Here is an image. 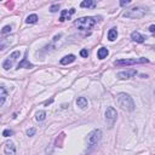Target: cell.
Wrapping results in <instances>:
<instances>
[{"mask_svg": "<svg viewBox=\"0 0 155 155\" xmlns=\"http://www.w3.org/2000/svg\"><path fill=\"white\" fill-rule=\"evenodd\" d=\"M131 1H130V0H126V1H125V0H122V1H120V5L121 6H126V5H129Z\"/></svg>", "mask_w": 155, "mask_h": 155, "instance_id": "cell-26", "label": "cell"}, {"mask_svg": "<svg viewBox=\"0 0 155 155\" xmlns=\"http://www.w3.org/2000/svg\"><path fill=\"white\" fill-rule=\"evenodd\" d=\"M80 55L83 56V57H87V56H88V51L85 50V49H84V50H81V51H80Z\"/></svg>", "mask_w": 155, "mask_h": 155, "instance_id": "cell-25", "label": "cell"}, {"mask_svg": "<svg viewBox=\"0 0 155 155\" xmlns=\"http://www.w3.org/2000/svg\"><path fill=\"white\" fill-rule=\"evenodd\" d=\"M76 104H78V107H80V108H86V107H87V99H86L85 97H79V98L76 99Z\"/></svg>", "mask_w": 155, "mask_h": 155, "instance_id": "cell-18", "label": "cell"}, {"mask_svg": "<svg viewBox=\"0 0 155 155\" xmlns=\"http://www.w3.org/2000/svg\"><path fill=\"white\" fill-rule=\"evenodd\" d=\"M45 117H46V113L45 112H38L36 113V120L38 121H42V120H45Z\"/></svg>", "mask_w": 155, "mask_h": 155, "instance_id": "cell-20", "label": "cell"}, {"mask_svg": "<svg viewBox=\"0 0 155 155\" xmlns=\"http://www.w3.org/2000/svg\"><path fill=\"white\" fill-rule=\"evenodd\" d=\"M148 58H129V60H117L114 62L115 65L117 67H122V65H131V64H137V63H148Z\"/></svg>", "mask_w": 155, "mask_h": 155, "instance_id": "cell-3", "label": "cell"}, {"mask_svg": "<svg viewBox=\"0 0 155 155\" xmlns=\"http://www.w3.org/2000/svg\"><path fill=\"white\" fill-rule=\"evenodd\" d=\"M19 51H15V52H12L9 57L6 58V60L4 61V63H3V68L5 69V70H7V69H10V68H12V65H13V63L16 62V60L19 57Z\"/></svg>", "mask_w": 155, "mask_h": 155, "instance_id": "cell-6", "label": "cell"}, {"mask_svg": "<svg viewBox=\"0 0 155 155\" xmlns=\"http://www.w3.org/2000/svg\"><path fill=\"white\" fill-rule=\"evenodd\" d=\"M28 68V69H31V68H33V64L32 63H29L28 61H27V57H24L23 60H22V62H19L18 63V65H17V68L19 69V68Z\"/></svg>", "mask_w": 155, "mask_h": 155, "instance_id": "cell-14", "label": "cell"}, {"mask_svg": "<svg viewBox=\"0 0 155 155\" xmlns=\"http://www.w3.org/2000/svg\"><path fill=\"white\" fill-rule=\"evenodd\" d=\"M5 155H16V147L12 142H7L4 147Z\"/></svg>", "mask_w": 155, "mask_h": 155, "instance_id": "cell-9", "label": "cell"}, {"mask_svg": "<svg viewBox=\"0 0 155 155\" xmlns=\"http://www.w3.org/2000/svg\"><path fill=\"white\" fill-rule=\"evenodd\" d=\"M96 5H97V3L93 1V0H84V1L80 4L81 7H87V9H95Z\"/></svg>", "mask_w": 155, "mask_h": 155, "instance_id": "cell-12", "label": "cell"}, {"mask_svg": "<svg viewBox=\"0 0 155 155\" xmlns=\"http://www.w3.org/2000/svg\"><path fill=\"white\" fill-rule=\"evenodd\" d=\"M116 38H117V31H116V28H112L109 31V33H108V39L110 41H114Z\"/></svg>", "mask_w": 155, "mask_h": 155, "instance_id": "cell-17", "label": "cell"}, {"mask_svg": "<svg viewBox=\"0 0 155 155\" xmlns=\"http://www.w3.org/2000/svg\"><path fill=\"white\" fill-rule=\"evenodd\" d=\"M95 24H96L95 17H81L74 22V26L80 31H90V29L93 28Z\"/></svg>", "mask_w": 155, "mask_h": 155, "instance_id": "cell-2", "label": "cell"}, {"mask_svg": "<svg viewBox=\"0 0 155 155\" xmlns=\"http://www.w3.org/2000/svg\"><path fill=\"white\" fill-rule=\"evenodd\" d=\"M101 138H102L101 130H93L92 132H90V135L87 136V143H88V145L92 147L95 144H97L101 141Z\"/></svg>", "mask_w": 155, "mask_h": 155, "instance_id": "cell-5", "label": "cell"}, {"mask_svg": "<svg viewBox=\"0 0 155 155\" xmlns=\"http://www.w3.org/2000/svg\"><path fill=\"white\" fill-rule=\"evenodd\" d=\"M27 135H28V136H34V135H35V129H29V130L27 131Z\"/></svg>", "mask_w": 155, "mask_h": 155, "instance_id": "cell-24", "label": "cell"}, {"mask_svg": "<svg viewBox=\"0 0 155 155\" xmlns=\"http://www.w3.org/2000/svg\"><path fill=\"white\" fill-rule=\"evenodd\" d=\"M136 74H137V70L136 69H129V70H124V72L117 73L116 76L119 78V79H121V80H126V79L133 78Z\"/></svg>", "mask_w": 155, "mask_h": 155, "instance_id": "cell-7", "label": "cell"}, {"mask_svg": "<svg viewBox=\"0 0 155 155\" xmlns=\"http://www.w3.org/2000/svg\"><path fill=\"white\" fill-rule=\"evenodd\" d=\"M7 97V92H6V88L4 86L0 87V106H4L5 99Z\"/></svg>", "mask_w": 155, "mask_h": 155, "instance_id": "cell-13", "label": "cell"}, {"mask_svg": "<svg viewBox=\"0 0 155 155\" xmlns=\"http://www.w3.org/2000/svg\"><path fill=\"white\" fill-rule=\"evenodd\" d=\"M149 31H150V32H152V33H155V26H154V24H153V26H150V27H149Z\"/></svg>", "mask_w": 155, "mask_h": 155, "instance_id": "cell-27", "label": "cell"}, {"mask_svg": "<svg viewBox=\"0 0 155 155\" xmlns=\"http://www.w3.org/2000/svg\"><path fill=\"white\" fill-rule=\"evenodd\" d=\"M116 116H117L116 110H115L113 107H109V108L107 109V112H106V119H107L110 124H113V122L116 120Z\"/></svg>", "mask_w": 155, "mask_h": 155, "instance_id": "cell-8", "label": "cell"}, {"mask_svg": "<svg viewBox=\"0 0 155 155\" xmlns=\"http://www.w3.org/2000/svg\"><path fill=\"white\" fill-rule=\"evenodd\" d=\"M11 31H12V28H11V26H5V27L3 28V31H1V33H3V34H7V33H11Z\"/></svg>", "mask_w": 155, "mask_h": 155, "instance_id": "cell-22", "label": "cell"}, {"mask_svg": "<svg viewBox=\"0 0 155 155\" xmlns=\"http://www.w3.org/2000/svg\"><path fill=\"white\" fill-rule=\"evenodd\" d=\"M75 13V9H70V10H63L60 17V22H64L65 19H70L72 15Z\"/></svg>", "mask_w": 155, "mask_h": 155, "instance_id": "cell-10", "label": "cell"}, {"mask_svg": "<svg viewBox=\"0 0 155 155\" xmlns=\"http://www.w3.org/2000/svg\"><path fill=\"white\" fill-rule=\"evenodd\" d=\"M38 16H36L35 13H33V15H29V16L27 17V19H26V22L28 24H32V23H36L38 22Z\"/></svg>", "mask_w": 155, "mask_h": 155, "instance_id": "cell-19", "label": "cell"}, {"mask_svg": "<svg viewBox=\"0 0 155 155\" xmlns=\"http://www.w3.org/2000/svg\"><path fill=\"white\" fill-rule=\"evenodd\" d=\"M108 55H109V51H108V49H106V47H101V49L98 50V52H97V56H98L99 60H103V58H106Z\"/></svg>", "mask_w": 155, "mask_h": 155, "instance_id": "cell-16", "label": "cell"}, {"mask_svg": "<svg viewBox=\"0 0 155 155\" xmlns=\"http://www.w3.org/2000/svg\"><path fill=\"white\" fill-rule=\"evenodd\" d=\"M75 61V56L74 55H68V56H64L62 60H61V64H69L72 62Z\"/></svg>", "mask_w": 155, "mask_h": 155, "instance_id": "cell-15", "label": "cell"}, {"mask_svg": "<svg viewBox=\"0 0 155 155\" xmlns=\"http://www.w3.org/2000/svg\"><path fill=\"white\" fill-rule=\"evenodd\" d=\"M60 6H61L60 4H55V5H52L50 7V11L51 12H57L58 10H60Z\"/></svg>", "mask_w": 155, "mask_h": 155, "instance_id": "cell-21", "label": "cell"}, {"mask_svg": "<svg viewBox=\"0 0 155 155\" xmlns=\"http://www.w3.org/2000/svg\"><path fill=\"white\" fill-rule=\"evenodd\" d=\"M131 38H132V40L133 41H136V42H144V36L141 34V33H138V32H133L131 34Z\"/></svg>", "mask_w": 155, "mask_h": 155, "instance_id": "cell-11", "label": "cell"}, {"mask_svg": "<svg viewBox=\"0 0 155 155\" xmlns=\"http://www.w3.org/2000/svg\"><path fill=\"white\" fill-rule=\"evenodd\" d=\"M116 101L119 103V106L126 110V112H132V110H135V103H133V99H132L127 93H119L116 96Z\"/></svg>", "mask_w": 155, "mask_h": 155, "instance_id": "cell-1", "label": "cell"}, {"mask_svg": "<svg viewBox=\"0 0 155 155\" xmlns=\"http://www.w3.org/2000/svg\"><path fill=\"white\" fill-rule=\"evenodd\" d=\"M145 15V10L143 7H132L124 13L126 18H142Z\"/></svg>", "mask_w": 155, "mask_h": 155, "instance_id": "cell-4", "label": "cell"}, {"mask_svg": "<svg viewBox=\"0 0 155 155\" xmlns=\"http://www.w3.org/2000/svg\"><path fill=\"white\" fill-rule=\"evenodd\" d=\"M12 135H13V131H11V130H4V132H3L4 137H10Z\"/></svg>", "mask_w": 155, "mask_h": 155, "instance_id": "cell-23", "label": "cell"}]
</instances>
